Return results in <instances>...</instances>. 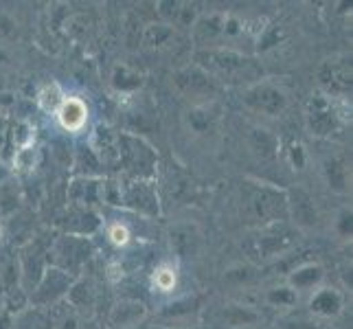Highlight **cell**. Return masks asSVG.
Returning <instances> with one entry per match:
<instances>
[{
	"mask_svg": "<svg viewBox=\"0 0 353 329\" xmlns=\"http://www.w3.org/2000/svg\"><path fill=\"white\" fill-rule=\"evenodd\" d=\"M246 209H248V215L257 222V228L272 224V222H285V217H288L285 193L276 191L272 187H257L250 193Z\"/></svg>",
	"mask_w": 353,
	"mask_h": 329,
	"instance_id": "cell-3",
	"label": "cell"
},
{
	"mask_svg": "<svg viewBox=\"0 0 353 329\" xmlns=\"http://www.w3.org/2000/svg\"><path fill=\"white\" fill-rule=\"evenodd\" d=\"M345 299L336 288H316L310 297V312L321 319H332L343 312Z\"/></svg>",
	"mask_w": 353,
	"mask_h": 329,
	"instance_id": "cell-14",
	"label": "cell"
},
{
	"mask_svg": "<svg viewBox=\"0 0 353 329\" xmlns=\"http://www.w3.org/2000/svg\"><path fill=\"white\" fill-rule=\"evenodd\" d=\"M48 327L51 329H86V323H83V316L66 303V299H62L55 306L48 308Z\"/></svg>",
	"mask_w": 353,
	"mask_h": 329,
	"instance_id": "cell-18",
	"label": "cell"
},
{
	"mask_svg": "<svg viewBox=\"0 0 353 329\" xmlns=\"http://www.w3.org/2000/svg\"><path fill=\"white\" fill-rule=\"evenodd\" d=\"M121 200H125L130 206L145 213H158V198H156V191L150 182L145 180H137L125 189V193L121 196Z\"/></svg>",
	"mask_w": 353,
	"mask_h": 329,
	"instance_id": "cell-15",
	"label": "cell"
},
{
	"mask_svg": "<svg viewBox=\"0 0 353 329\" xmlns=\"http://www.w3.org/2000/svg\"><path fill=\"white\" fill-rule=\"evenodd\" d=\"M64 92H62V88L57 86V83H46V86L38 92V106H40V110L42 112H46V114H55L57 112V108L62 106V101H64Z\"/></svg>",
	"mask_w": 353,
	"mask_h": 329,
	"instance_id": "cell-24",
	"label": "cell"
},
{
	"mask_svg": "<svg viewBox=\"0 0 353 329\" xmlns=\"http://www.w3.org/2000/svg\"><path fill=\"white\" fill-rule=\"evenodd\" d=\"M152 286H154L156 292H161V295H169V292H174L176 286H178V270L172 263L158 266L154 270V275H152Z\"/></svg>",
	"mask_w": 353,
	"mask_h": 329,
	"instance_id": "cell-21",
	"label": "cell"
},
{
	"mask_svg": "<svg viewBox=\"0 0 353 329\" xmlns=\"http://www.w3.org/2000/svg\"><path fill=\"white\" fill-rule=\"evenodd\" d=\"M338 97L330 94H316L307 103V128L316 137H330L338 130L340 123H347L351 117H347L338 106Z\"/></svg>",
	"mask_w": 353,
	"mask_h": 329,
	"instance_id": "cell-4",
	"label": "cell"
},
{
	"mask_svg": "<svg viewBox=\"0 0 353 329\" xmlns=\"http://www.w3.org/2000/svg\"><path fill=\"white\" fill-rule=\"evenodd\" d=\"M224 319L230 327H243V325H254L259 321V312L248 306H226Z\"/></svg>",
	"mask_w": 353,
	"mask_h": 329,
	"instance_id": "cell-23",
	"label": "cell"
},
{
	"mask_svg": "<svg viewBox=\"0 0 353 329\" xmlns=\"http://www.w3.org/2000/svg\"><path fill=\"white\" fill-rule=\"evenodd\" d=\"M14 165L20 169V172H31L33 165H35V148H33V143H31V145H24V148H18V150H16Z\"/></svg>",
	"mask_w": 353,
	"mask_h": 329,
	"instance_id": "cell-28",
	"label": "cell"
},
{
	"mask_svg": "<svg viewBox=\"0 0 353 329\" xmlns=\"http://www.w3.org/2000/svg\"><path fill=\"white\" fill-rule=\"evenodd\" d=\"M112 83L119 88V90H137L141 86V75L137 72H132L128 66H119L114 70V77H112Z\"/></svg>",
	"mask_w": 353,
	"mask_h": 329,
	"instance_id": "cell-26",
	"label": "cell"
},
{
	"mask_svg": "<svg viewBox=\"0 0 353 329\" xmlns=\"http://www.w3.org/2000/svg\"><path fill=\"white\" fill-rule=\"evenodd\" d=\"M130 237H132V235H130V228H128L125 224L114 222V224L108 226V239H110L112 246H117V248L128 246V243H130Z\"/></svg>",
	"mask_w": 353,
	"mask_h": 329,
	"instance_id": "cell-29",
	"label": "cell"
},
{
	"mask_svg": "<svg viewBox=\"0 0 353 329\" xmlns=\"http://www.w3.org/2000/svg\"><path fill=\"white\" fill-rule=\"evenodd\" d=\"M268 303L270 306H279V308H292V306H296V292L292 290V288H274V290H270L268 292Z\"/></svg>",
	"mask_w": 353,
	"mask_h": 329,
	"instance_id": "cell-27",
	"label": "cell"
},
{
	"mask_svg": "<svg viewBox=\"0 0 353 329\" xmlns=\"http://www.w3.org/2000/svg\"><path fill=\"white\" fill-rule=\"evenodd\" d=\"M248 143L252 152L259 154L261 158H274L279 152V139L265 128H252L248 134Z\"/></svg>",
	"mask_w": 353,
	"mask_h": 329,
	"instance_id": "cell-19",
	"label": "cell"
},
{
	"mask_svg": "<svg viewBox=\"0 0 353 329\" xmlns=\"http://www.w3.org/2000/svg\"><path fill=\"white\" fill-rule=\"evenodd\" d=\"M145 316H148V310H145L143 303L121 301L110 312V325L114 329H134L145 321Z\"/></svg>",
	"mask_w": 353,
	"mask_h": 329,
	"instance_id": "cell-16",
	"label": "cell"
},
{
	"mask_svg": "<svg viewBox=\"0 0 353 329\" xmlns=\"http://www.w3.org/2000/svg\"><path fill=\"white\" fill-rule=\"evenodd\" d=\"M70 196H72V200L79 202V204H90V202H94L97 198L101 196V187L97 185L94 180L81 178V180L75 182V185H72Z\"/></svg>",
	"mask_w": 353,
	"mask_h": 329,
	"instance_id": "cell-25",
	"label": "cell"
},
{
	"mask_svg": "<svg viewBox=\"0 0 353 329\" xmlns=\"http://www.w3.org/2000/svg\"><path fill=\"white\" fill-rule=\"evenodd\" d=\"M321 83L330 90V97H345L351 92V62L347 59H330L321 66Z\"/></svg>",
	"mask_w": 353,
	"mask_h": 329,
	"instance_id": "cell-10",
	"label": "cell"
},
{
	"mask_svg": "<svg viewBox=\"0 0 353 329\" xmlns=\"http://www.w3.org/2000/svg\"><path fill=\"white\" fill-rule=\"evenodd\" d=\"M92 156L99 163L105 165H114L121 163V148H119V137L108 128H97V132L90 139V148Z\"/></svg>",
	"mask_w": 353,
	"mask_h": 329,
	"instance_id": "cell-13",
	"label": "cell"
},
{
	"mask_svg": "<svg viewBox=\"0 0 353 329\" xmlns=\"http://www.w3.org/2000/svg\"><path fill=\"white\" fill-rule=\"evenodd\" d=\"M57 123L70 134H79L88 123V106L79 97H64L62 106L57 108Z\"/></svg>",
	"mask_w": 353,
	"mask_h": 329,
	"instance_id": "cell-12",
	"label": "cell"
},
{
	"mask_svg": "<svg viewBox=\"0 0 353 329\" xmlns=\"http://www.w3.org/2000/svg\"><path fill=\"white\" fill-rule=\"evenodd\" d=\"M174 83H176V88L187 97L213 94L217 90V83L196 64L180 68L174 75Z\"/></svg>",
	"mask_w": 353,
	"mask_h": 329,
	"instance_id": "cell-11",
	"label": "cell"
},
{
	"mask_svg": "<svg viewBox=\"0 0 353 329\" xmlns=\"http://www.w3.org/2000/svg\"><path fill=\"white\" fill-rule=\"evenodd\" d=\"M276 329H323L316 321L312 319H303V316H290V319H283L276 325Z\"/></svg>",
	"mask_w": 353,
	"mask_h": 329,
	"instance_id": "cell-30",
	"label": "cell"
},
{
	"mask_svg": "<svg viewBox=\"0 0 353 329\" xmlns=\"http://www.w3.org/2000/svg\"><path fill=\"white\" fill-rule=\"evenodd\" d=\"M119 148H121V161H125V165L132 172L139 174V180L152 174L156 156L148 143L137 137H119Z\"/></svg>",
	"mask_w": 353,
	"mask_h": 329,
	"instance_id": "cell-7",
	"label": "cell"
},
{
	"mask_svg": "<svg viewBox=\"0 0 353 329\" xmlns=\"http://www.w3.org/2000/svg\"><path fill=\"white\" fill-rule=\"evenodd\" d=\"M174 40V27L167 22H154V24H148L143 31V42L156 48V46H165Z\"/></svg>",
	"mask_w": 353,
	"mask_h": 329,
	"instance_id": "cell-22",
	"label": "cell"
},
{
	"mask_svg": "<svg viewBox=\"0 0 353 329\" xmlns=\"http://www.w3.org/2000/svg\"><path fill=\"white\" fill-rule=\"evenodd\" d=\"M196 66H200L215 83H235V86H252L263 81V68L257 59L243 55L235 48H204L196 53Z\"/></svg>",
	"mask_w": 353,
	"mask_h": 329,
	"instance_id": "cell-1",
	"label": "cell"
},
{
	"mask_svg": "<svg viewBox=\"0 0 353 329\" xmlns=\"http://www.w3.org/2000/svg\"><path fill=\"white\" fill-rule=\"evenodd\" d=\"M325 176L330 187L338 193H345L347 191V165L340 156H334L327 161L325 165Z\"/></svg>",
	"mask_w": 353,
	"mask_h": 329,
	"instance_id": "cell-20",
	"label": "cell"
},
{
	"mask_svg": "<svg viewBox=\"0 0 353 329\" xmlns=\"http://www.w3.org/2000/svg\"><path fill=\"white\" fill-rule=\"evenodd\" d=\"M70 286L72 279L68 277L66 270H62V268H46L38 281V288L33 290L31 301L38 308H51L62 299H66Z\"/></svg>",
	"mask_w": 353,
	"mask_h": 329,
	"instance_id": "cell-6",
	"label": "cell"
},
{
	"mask_svg": "<svg viewBox=\"0 0 353 329\" xmlns=\"http://www.w3.org/2000/svg\"><path fill=\"white\" fill-rule=\"evenodd\" d=\"M285 202H288V217H292V224L296 230L303 228H312L319 222V213H316V204L314 198L310 196V191L305 189H290L285 193Z\"/></svg>",
	"mask_w": 353,
	"mask_h": 329,
	"instance_id": "cell-8",
	"label": "cell"
},
{
	"mask_svg": "<svg viewBox=\"0 0 353 329\" xmlns=\"http://www.w3.org/2000/svg\"><path fill=\"white\" fill-rule=\"evenodd\" d=\"M299 241V230L288 222H272L259 226L254 233L246 239L243 248L252 259L265 261L272 257H281L283 252L294 248Z\"/></svg>",
	"mask_w": 353,
	"mask_h": 329,
	"instance_id": "cell-2",
	"label": "cell"
},
{
	"mask_svg": "<svg viewBox=\"0 0 353 329\" xmlns=\"http://www.w3.org/2000/svg\"><path fill=\"white\" fill-rule=\"evenodd\" d=\"M169 243H172V250L176 252V257L191 259V257H198L200 255L204 237L196 224L182 222V224L172 226V230H169Z\"/></svg>",
	"mask_w": 353,
	"mask_h": 329,
	"instance_id": "cell-9",
	"label": "cell"
},
{
	"mask_svg": "<svg viewBox=\"0 0 353 329\" xmlns=\"http://www.w3.org/2000/svg\"><path fill=\"white\" fill-rule=\"evenodd\" d=\"M3 237H5V228H3V224H0V241H3Z\"/></svg>",
	"mask_w": 353,
	"mask_h": 329,
	"instance_id": "cell-31",
	"label": "cell"
},
{
	"mask_svg": "<svg viewBox=\"0 0 353 329\" xmlns=\"http://www.w3.org/2000/svg\"><path fill=\"white\" fill-rule=\"evenodd\" d=\"M243 103L250 110H254L257 114L279 117L288 108V97L281 88H276L263 79L243 90Z\"/></svg>",
	"mask_w": 353,
	"mask_h": 329,
	"instance_id": "cell-5",
	"label": "cell"
},
{
	"mask_svg": "<svg viewBox=\"0 0 353 329\" xmlns=\"http://www.w3.org/2000/svg\"><path fill=\"white\" fill-rule=\"evenodd\" d=\"M325 277V270L321 263H301L294 270L288 275V288H292L299 295L301 290H310L314 292L316 288H321V281Z\"/></svg>",
	"mask_w": 353,
	"mask_h": 329,
	"instance_id": "cell-17",
	"label": "cell"
}]
</instances>
